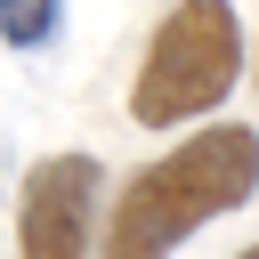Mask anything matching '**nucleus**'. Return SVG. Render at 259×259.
I'll use <instances>...</instances> for the list:
<instances>
[{"label":"nucleus","instance_id":"nucleus-6","mask_svg":"<svg viewBox=\"0 0 259 259\" xmlns=\"http://www.w3.org/2000/svg\"><path fill=\"white\" fill-rule=\"evenodd\" d=\"M251 65H259V49H251ZM251 81H259V73H251Z\"/></svg>","mask_w":259,"mask_h":259},{"label":"nucleus","instance_id":"nucleus-5","mask_svg":"<svg viewBox=\"0 0 259 259\" xmlns=\"http://www.w3.org/2000/svg\"><path fill=\"white\" fill-rule=\"evenodd\" d=\"M235 259H259V243H243V251H235Z\"/></svg>","mask_w":259,"mask_h":259},{"label":"nucleus","instance_id":"nucleus-4","mask_svg":"<svg viewBox=\"0 0 259 259\" xmlns=\"http://www.w3.org/2000/svg\"><path fill=\"white\" fill-rule=\"evenodd\" d=\"M57 16H65V0H0V40L8 49H49Z\"/></svg>","mask_w":259,"mask_h":259},{"label":"nucleus","instance_id":"nucleus-2","mask_svg":"<svg viewBox=\"0 0 259 259\" xmlns=\"http://www.w3.org/2000/svg\"><path fill=\"white\" fill-rule=\"evenodd\" d=\"M243 73V24L235 0H170V16L154 24L138 81H130V121L138 130H186L202 113L227 105Z\"/></svg>","mask_w":259,"mask_h":259},{"label":"nucleus","instance_id":"nucleus-1","mask_svg":"<svg viewBox=\"0 0 259 259\" xmlns=\"http://www.w3.org/2000/svg\"><path fill=\"white\" fill-rule=\"evenodd\" d=\"M259 194V130L243 121H210L194 138H178L162 162H146L97 227V259H170L194 227L243 210Z\"/></svg>","mask_w":259,"mask_h":259},{"label":"nucleus","instance_id":"nucleus-3","mask_svg":"<svg viewBox=\"0 0 259 259\" xmlns=\"http://www.w3.org/2000/svg\"><path fill=\"white\" fill-rule=\"evenodd\" d=\"M97 154H40L16 186V259H97Z\"/></svg>","mask_w":259,"mask_h":259}]
</instances>
